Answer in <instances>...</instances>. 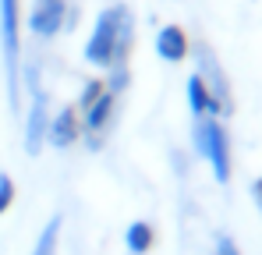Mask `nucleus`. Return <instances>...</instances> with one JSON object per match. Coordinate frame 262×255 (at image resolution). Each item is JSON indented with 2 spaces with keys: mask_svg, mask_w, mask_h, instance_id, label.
Returning <instances> with one entry per match:
<instances>
[{
  "mask_svg": "<svg viewBox=\"0 0 262 255\" xmlns=\"http://www.w3.org/2000/svg\"><path fill=\"white\" fill-rule=\"evenodd\" d=\"M191 138H195V153L209 163L216 184L230 181V135L220 117H195L191 128Z\"/></svg>",
  "mask_w": 262,
  "mask_h": 255,
  "instance_id": "3",
  "label": "nucleus"
},
{
  "mask_svg": "<svg viewBox=\"0 0 262 255\" xmlns=\"http://www.w3.org/2000/svg\"><path fill=\"white\" fill-rule=\"evenodd\" d=\"M252 199H255V206H259V213H262V177L252 181Z\"/></svg>",
  "mask_w": 262,
  "mask_h": 255,
  "instance_id": "17",
  "label": "nucleus"
},
{
  "mask_svg": "<svg viewBox=\"0 0 262 255\" xmlns=\"http://www.w3.org/2000/svg\"><path fill=\"white\" fill-rule=\"evenodd\" d=\"M117 99H121V96L103 92L85 114H82V138H85V145L92 149V153L106 145L110 131H114V124H117Z\"/></svg>",
  "mask_w": 262,
  "mask_h": 255,
  "instance_id": "5",
  "label": "nucleus"
},
{
  "mask_svg": "<svg viewBox=\"0 0 262 255\" xmlns=\"http://www.w3.org/2000/svg\"><path fill=\"white\" fill-rule=\"evenodd\" d=\"M131 42H135V14L128 4H110L96 14V25L85 39V60L92 68L110 71L114 64H128Z\"/></svg>",
  "mask_w": 262,
  "mask_h": 255,
  "instance_id": "1",
  "label": "nucleus"
},
{
  "mask_svg": "<svg viewBox=\"0 0 262 255\" xmlns=\"http://www.w3.org/2000/svg\"><path fill=\"white\" fill-rule=\"evenodd\" d=\"M29 114H25V153L29 156H39L46 145V128H50V103H46V92L29 96Z\"/></svg>",
  "mask_w": 262,
  "mask_h": 255,
  "instance_id": "7",
  "label": "nucleus"
},
{
  "mask_svg": "<svg viewBox=\"0 0 262 255\" xmlns=\"http://www.w3.org/2000/svg\"><path fill=\"white\" fill-rule=\"evenodd\" d=\"M184 96H188V110H191V117H216L213 96H209V89H206V82H202L199 75H191V78H188Z\"/></svg>",
  "mask_w": 262,
  "mask_h": 255,
  "instance_id": "10",
  "label": "nucleus"
},
{
  "mask_svg": "<svg viewBox=\"0 0 262 255\" xmlns=\"http://www.w3.org/2000/svg\"><path fill=\"white\" fill-rule=\"evenodd\" d=\"M0 50L7 75V103L21 110V0H0Z\"/></svg>",
  "mask_w": 262,
  "mask_h": 255,
  "instance_id": "2",
  "label": "nucleus"
},
{
  "mask_svg": "<svg viewBox=\"0 0 262 255\" xmlns=\"http://www.w3.org/2000/svg\"><path fill=\"white\" fill-rule=\"evenodd\" d=\"M103 92H106V82H103V78H89V82L82 85V96H78L75 110H78V114H85V110L99 99V96H103Z\"/></svg>",
  "mask_w": 262,
  "mask_h": 255,
  "instance_id": "13",
  "label": "nucleus"
},
{
  "mask_svg": "<svg viewBox=\"0 0 262 255\" xmlns=\"http://www.w3.org/2000/svg\"><path fill=\"white\" fill-rule=\"evenodd\" d=\"M152 241H156L152 223H145V220L128 223V230H124V248H128V255H149Z\"/></svg>",
  "mask_w": 262,
  "mask_h": 255,
  "instance_id": "11",
  "label": "nucleus"
},
{
  "mask_svg": "<svg viewBox=\"0 0 262 255\" xmlns=\"http://www.w3.org/2000/svg\"><path fill=\"white\" fill-rule=\"evenodd\" d=\"M106 82V92H114V96H121L124 89L131 85V71H128V64H114L110 68V78H103Z\"/></svg>",
  "mask_w": 262,
  "mask_h": 255,
  "instance_id": "14",
  "label": "nucleus"
},
{
  "mask_svg": "<svg viewBox=\"0 0 262 255\" xmlns=\"http://www.w3.org/2000/svg\"><path fill=\"white\" fill-rule=\"evenodd\" d=\"M209 255H241V248H237V241H234L230 234L220 230L216 238H213V252H209Z\"/></svg>",
  "mask_w": 262,
  "mask_h": 255,
  "instance_id": "15",
  "label": "nucleus"
},
{
  "mask_svg": "<svg viewBox=\"0 0 262 255\" xmlns=\"http://www.w3.org/2000/svg\"><path fill=\"white\" fill-rule=\"evenodd\" d=\"M188 50H191V42H188V32H184L181 25H163V29L156 32V57H160V60L181 64V60L188 57Z\"/></svg>",
  "mask_w": 262,
  "mask_h": 255,
  "instance_id": "9",
  "label": "nucleus"
},
{
  "mask_svg": "<svg viewBox=\"0 0 262 255\" xmlns=\"http://www.w3.org/2000/svg\"><path fill=\"white\" fill-rule=\"evenodd\" d=\"M57 248H60V216H50L32 245V255H57Z\"/></svg>",
  "mask_w": 262,
  "mask_h": 255,
  "instance_id": "12",
  "label": "nucleus"
},
{
  "mask_svg": "<svg viewBox=\"0 0 262 255\" xmlns=\"http://www.w3.org/2000/svg\"><path fill=\"white\" fill-rule=\"evenodd\" d=\"M68 0H32V11H29V29L32 36L39 39H53L64 32V22H68Z\"/></svg>",
  "mask_w": 262,
  "mask_h": 255,
  "instance_id": "6",
  "label": "nucleus"
},
{
  "mask_svg": "<svg viewBox=\"0 0 262 255\" xmlns=\"http://www.w3.org/2000/svg\"><path fill=\"white\" fill-rule=\"evenodd\" d=\"M82 138V114L71 107H60L57 114H50V128H46V142L53 149H71Z\"/></svg>",
  "mask_w": 262,
  "mask_h": 255,
  "instance_id": "8",
  "label": "nucleus"
},
{
  "mask_svg": "<svg viewBox=\"0 0 262 255\" xmlns=\"http://www.w3.org/2000/svg\"><path fill=\"white\" fill-rule=\"evenodd\" d=\"M188 53L195 57V75L206 82L209 96H213L216 117H230V114H234V96H230V82H227V75H223V64L216 60V53H213L206 42H195Z\"/></svg>",
  "mask_w": 262,
  "mask_h": 255,
  "instance_id": "4",
  "label": "nucleus"
},
{
  "mask_svg": "<svg viewBox=\"0 0 262 255\" xmlns=\"http://www.w3.org/2000/svg\"><path fill=\"white\" fill-rule=\"evenodd\" d=\"M14 206V181H11V174H0V216Z\"/></svg>",
  "mask_w": 262,
  "mask_h": 255,
  "instance_id": "16",
  "label": "nucleus"
}]
</instances>
